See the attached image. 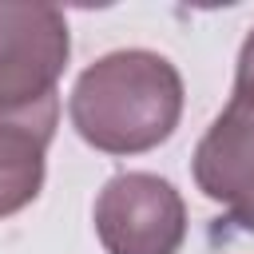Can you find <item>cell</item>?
Here are the masks:
<instances>
[{
	"instance_id": "cell-3",
	"label": "cell",
	"mask_w": 254,
	"mask_h": 254,
	"mask_svg": "<svg viewBox=\"0 0 254 254\" xmlns=\"http://www.w3.org/2000/svg\"><path fill=\"white\" fill-rule=\"evenodd\" d=\"M71 56V32L56 4L0 0V107L20 111L56 99Z\"/></svg>"
},
{
	"instance_id": "cell-2",
	"label": "cell",
	"mask_w": 254,
	"mask_h": 254,
	"mask_svg": "<svg viewBox=\"0 0 254 254\" xmlns=\"http://www.w3.org/2000/svg\"><path fill=\"white\" fill-rule=\"evenodd\" d=\"M91 218L107 254H179L187 242V202L151 171L107 179Z\"/></svg>"
},
{
	"instance_id": "cell-6",
	"label": "cell",
	"mask_w": 254,
	"mask_h": 254,
	"mask_svg": "<svg viewBox=\"0 0 254 254\" xmlns=\"http://www.w3.org/2000/svg\"><path fill=\"white\" fill-rule=\"evenodd\" d=\"M234 99L254 103V28H250V36L242 40V52H238V67H234Z\"/></svg>"
},
{
	"instance_id": "cell-5",
	"label": "cell",
	"mask_w": 254,
	"mask_h": 254,
	"mask_svg": "<svg viewBox=\"0 0 254 254\" xmlns=\"http://www.w3.org/2000/svg\"><path fill=\"white\" fill-rule=\"evenodd\" d=\"M60 95L36 107H0V218L36 202L48 171V143L56 135Z\"/></svg>"
},
{
	"instance_id": "cell-1",
	"label": "cell",
	"mask_w": 254,
	"mask_h": 254,
	"mask_svg": "<svg viewBox=\"0 0 254 254\" xmlns=\"http://www.w3.org/2000/svg\"><path fill=\"white\" fill-rule=\"evenodd\" d=\"M75 135L103 155H143L167 143L183 115L179 67L147 48H119L87 64L71 87Z\"/></svg>"
},
{
	"instance_id": "cell-4",
	"label": "cell",
	"mask_w": 254,
	"mask_h": 254,
	"mask_svg": "<svg viewBox=\"0 0 254 254\" xmlns=\"http://www.w3.org/2000/svg\"><path fill=\"white\" fill-rule=\"evenodd\" d=\"M190 171L198 190L218 202L238 230L254 234V103L230 95L198 139Z\"/></svg>"
}]
</instances>
